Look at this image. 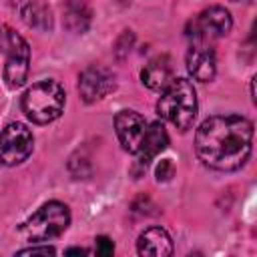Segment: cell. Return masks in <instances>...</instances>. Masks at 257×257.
Masks as SVG:
<instances>
[{
	"mask_svg": "<svg viewBox=\"0 0 257 257\" xmlns=\"http://www.w3.org/2000/svg\"><path fill=\"white\" fill-rule=\"evenodd\" d=\"M253 149V122L239 114H215L205 118L195 133V153L213 171L241 169Z\"/></svg>",
	"mask_w": 257,
	"mask_h": 257,
	"instance_id": "1",
	"label": "cell"
},
{
	"mask_svg": "<svg viewBox=\"0 0 257 257\" xmlns=\"http://www.w3.org/2000/svg\"><path fill=\"white\" fill-rule=\"evenodd\" d=\"M197 92L193 82L187 78H173L161 90L157 112L175 128L187 133L197 118Z\"/></svg>",
	"mask_w": 257,
	"mask_h": 257,
	"instance_id": "2",
	"label": "cell"
},
{
	"mask_svg": "<svg viewBox=\"0 0 257 257\" xmlns=\"http://www.w3.org/2000/svg\"><path fill=\"white\" fill-rule=\"evenodd\" d=\"M66 94L56 80H38L22 94V112L36 124L56 120L64 110Z\"/></svg>",
	"mask_w": 257,
	"mask_h": 257,
	"instance_id": "3",
	"label": "cell"
},
{
	"mask_svg": "<svg viewBox=\"0 0 257 257\" xmlns=\"http://www.w3.org/2000/svg\"><path fill=\"white\" fill-rule=\"evenodd\" d=\"M70 225V211L60 201H48L44 203L32 217H28L22 225V235L28 241H50L66 231Z\"/></svg>",
	"mask_w": 257,
	"mask_h": 257,
	"instance_id": "4",
	"label": "cell"
},
{
	"mask_svg": "<svg viewBox=\"0 0 257 257\" xmlns=\"http://www.w3.org/2000/svg\"><path fill=\"white\" fill-rule=\"evenodd\" d=\"M0 52L6 56L4 80L10 88H20L30 70V46L10 26H0Z\"/></svg>",
	"mask_w": 257,
	"mask_h": 257,
	"instance_id": "5",
	"label": "cell"
},
{
	"mask_svg": "<svg viewBox=\"0 0 257 257\" xmlns=\"http://www.w3.org/2000/svg\"><path fill=\"white\" fill-rule=\"evenodd\" d=\"M34 147V137L30 128L22 122H10L0 133V163L6 167H16L24 163Z\"/></svg>",
	"mask_w": 257,
	"mask_h": 257,
	"instance_id": "6",
	"label": "cell"
},
{
	"mask_svg": "<svg viewBox=\"0 0 257 257\" xmlns=\"http://www.w3.org/2000/svg\"><path fill=\"white\" fill-rule=\"evenodd\" d=\"M233 26V18L223 6H209L199 12L187 26V36L191 40H215L229 34Z\"/></svg>",
	"mask_w": 257,
	"mask_h": 257,
	"instance_id": "7",
	"label": "cell"
},
{
	"mask_svg": "<svg viewBox=\"0 0 257 257\" xmlns=\"http://www.w3.org/2000/svg\"><path fill=\"white\" fill-rule=\"evenodd\" d=\"M116 86V76L104 66H88L78 76V94L86 104L98 102L108 96Z\"/></svg>",
	"mask_w": 257,
	"mask_h": 257,
	"instance_id": "8",
	"label": "cell"
},
{
	"mask_svg": "<svg viewBox=\"0 0 257 257\" xmlns=\"http://www.w3.org/2000/svg\"><path fill=\"white\" fill-rule=\"evenodd\" d=\"M187 70L199 82H211L217 72V56L209 40H191L187 50Z\"/></svg>",
	"mask_w": 257,
	"mask_h": 257,
	"instance_id": "9",
	"label": "cell"
},
{
	"mask_svg": "<svg viewBox=\"0 0 257 257\" xmlns=\"http://www.w3.org/2000/svg\"><path fill=\"white\" fill-rule=\"evenodd\" d=\"M147 120L143 114H139L137 110H118L116 116H114V131H116V137L122 145L124 151L128 153H137L139 151V145L143 141V135L147 131Z\"/></svg>",
	"mask_w": 257,
	"mask_h": 257,
	"instance_id": "10",
	"label": "cell"
},
{
	"mask_svg": "<svg viewBox=\"0 0 257 257\" xmlns=\"http://www.w3.org/2000/svg\"><path fill=\"white\" fill-rule=\"evenodd\" d=\"M169 145V135L165 131V124L163 122H151L147 124V131L143 135V141L139 145V151L135 153L137 155V163L141 167H147L157 155H161Z\"/></svg>",
	"mask_w": 257,
	"mask_h": 257,
	"instance_id": "11",
	"label": "cell"
},
{
	"mask_svg": "<svg viewBox=\"0 0 257 257\" xmlns=\"http://www.w3.org/2000/svg\"><path fill=\"white\" fill-rule=\"evenodd\" d=\"M141 80L151 90H163L173 80V60L169 54H159L151 58L141 70Z\"/></svg>",
	"mask_w": 257,
	"mask_h": 257,
	"instance_id": "12",
	"label": "cell"
},
{
	"mask_svg": "<svg viewBox=\"0 0 257 257\" xmlns=\"http://www.w3.org/2000/svg\"><path fill=\"white\" fill-rule=\"evenodd\" d=\"M137 251H139V255H151V257L173 255L171 235L161 227H149L139 235Z\"/></svg>",
	"mask_w": 257,
	"mask_h": 257,
	"instance_id": "13",
	"label": "cell"
},
{
	"mask_svg": "<svg viewBox=\"0 0 257 257\" xmlns=\"http://www.w3.org/2000/svg\"><path fill=\"white\" fill-rule=\"evenodd\" d=\"M62 14H64V26L74 34L86 32L92 20V12L84 0H68L62 6Z\"/></svg>",
	"mask_w": 257,
	"mask_h": 257,
	"instance_id": "14",
	"label": "cell"
},
{
	"mask_svg": "<svg viewBox=\"0 0 257 257\" xmlns=\"http://www.w3.org/2000/svg\"><path fill=\"white\" fill-rule=\"evenodd\" d=\"M20 16L22 20L30 26V28H36V30H50L52 28V14H50V8L42 2H36V0H28L22 8H20Z\"/></svg>",
	"mask_w": 257,
	"mask_h": 257,
	"instance_id": "15",
	"label": "cell"
},
{
	"mask_svg": "<svg viewBox=\"0 0 257 257\" xmlns=\"http://www.w3.org/2000/svg\"><path fill=\"white\" fill-rule=\"evenodd\" d=\"M173 175H175V167H173L171 159H163V161L157 165V169H155V177H157L159 183H167V181H171Z\"/></svg>",
	"mask_w": 257,
	"mask_h": 257,
	"instance_id": "16",
	"label": "cell"
},
{
	"mask_svg": "<svg viewBox=\"0 0 257 257\" xmlns=\"http://www.w3.org/2000/svg\"><path fill=\"white\" fill-rule=\"evenodd\" d=\"M133 40H135V36H133V32L131 30H124L122 34H120V38L116 40V56L118 58H122L128 50H131V46H133Z\"/></svg>",
	"mask_w": 257,
	"mask_h": 257,
	"instance_id": "17",
	"label": "cell"
},
{
	"mask_svg": "<svg viewBox=\"0 0 257 257\" xmlns=\"http://www.w3.org/2000/svg\"><path fill=\"white\" fill-rule=\"evenodd\" d=\"M94 251H96L98 255H102V257L112 255V251H114V243H112L108 237L100 235V237H96V239H94Z\"/></svg>",
	"mask_w": 257,
	"mask_h": 257,
	"instance_id": "18",
	"label": "cell"
},
{
	"mask_svg": "<svg viewBox=\"0 0 257 257\" xmlns=\"http://www.w3.org/2000/svg\"><path fill=\"white\" fill-rule=\"evenodd\" d=\"M54 253H56V249L50 245H32V247L18 251V255H54Z\"/></svg>",
	"mask_w": 257,
	"mask_h": 257,
	"instance_id": "19",
	"label": "cell"
},
{
	"mask_svg": "<svg viewBox=\"0 0 257 257\" xmlns=\"http://www.w3.org/2000/svg\"><path fill=\"white\" fill-rule=\"evenodd\" d=\"M64 253H66V255H86L88 251L82 249V247H72V249H66Z\"/></svg>",
	"mask_w": 257,
	"mask_h": 257,
	"instance_id": "20",
	"label": "cell"
},
{
	"mask_svg": "<svg viewBox=\"0 0 257 257\" xmlns=\"http://www.w3.org/2000/svg\"><path fill=\"white\" fill-rule=\"evenodd\" d=\"M233 2H241V0H233ZM243 2H249V0H243Z\"/></svg>",
	"mask_w": 257,
	"mask_h": 257,
	"instance_id": "21",
	"label": "cell"
}]
</instances>
